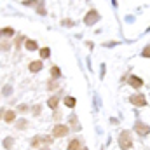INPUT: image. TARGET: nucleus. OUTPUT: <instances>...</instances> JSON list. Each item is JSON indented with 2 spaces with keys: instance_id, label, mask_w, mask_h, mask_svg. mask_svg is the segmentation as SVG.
<instances>
[{
  "instance_id": "obj_16",
  "label": "nucleus",
  "mask_w": 150,
  "mask_h": 150,
  "mask_svg": "<svg viewBox=\"0 0 150 150\" xmlns=\"http://www.w3.org/2000/svg\"><path fill=\"white\" fill-rule=\"evenodd\" d=\"M58 87H59V86H58V80H56V79H51V80L47 82V89H49V91H54V89H58Z\"/></svg>"
},
{
  "instance_id": "obj_9",
  "label": "nucleus",
  "mask_w": 150,
  "mask_h": 150,
  "mask_svg": "<svg viewBox=\"0 0 150 150\" xmlns=\"http://www.w3.org/2000/svg\"><path fill=\"white\" fill-rule=\"evenodd\" d=\"M58 105H59V96H51V98L47 100V107H49L51 110H56Z\"/></svg>"
},
{
  "instance_id": "obj_27",
  "label": "nucleus",
  "mask_w": 150,
  "mask_h": 150,
  "mask_svg": "<svg viewBox=\"0 0 150 150\" xmlns=\"http://www.w3.org/2000/svg\"><path fill=\"white\" fill-rule=\"evenodd\" d=\"M112 4H113V7H117V0H112Z\"/></svg>"
},
{
  "instance_id": "obj_11",
  "label": "nucleus",
  "mask_w": 150,
  "mask_h": 150,
  "mask_svg": "<svg viewBox=\"0 0 150 150\" xmlns=\"http://www.w3.org/2000/svg\"><path fill=\"white\" fill-rule=\"evenodd\" d=\"M4 120L5 122H14L16 120V112L14 110H5L4 112Z\"/></svg>"
},
{
  "instance_id": "obj_6",
  "label": "nucleus",
  "mask_w": 150,
  "mask_h": 150,
  "mask_svg": "<svg viewBox=\"0 0 150 150\" xmlns=\"http://www.w3.org/2000/svg\"><path fill=\"white\" fill-rule=\"evenodd\" d=\"M127 84H129L133 89H140V87L143 86V79H142V77H138V75H129Z\"/></svg>"
},
{
  "instance_id": "obj_22",
  "label": "nucleus",
  "mask_w": 150,
  "mask_h": 150,
  "mask_svg": "<svg viewBox=\"0 0 150 150\" xmlns=\"http://www.w3.org/2000/svg\"><path fill=\"white\" fill-rule=\"evenodd\" d=\"M21 4H23V5H37L38 0H23Z\"/></svg>"
},
{
  "instance_id": "obj_28",
  "label": "nucleus",
  "mask_w": 150,
  "mask_h": 150,
  "mask_svg": "<svg viewBox=\"0 0 150 150\" xmlns=\"http://www.w3.org/2000/svg\"><path fill=\"white\" fill-rule=\"evenodd\" d=\"M5 112V110H0V119H2V117H4V115H2V113Z\"/></svg>"
},
{
  "instance_id": "obj_25",
  "label": "nucleus",
  "mask_w": 150,
  "mask_h": 150,
  "mask_svg": "<svg viewBox=\"0 0 150 150\" xmlns=\"http://www.w3.org/2000/svg\"><path fill=\"white\" fill-rule=\"evenodd\" d=\"M25 40H26L25 37H18V38H16V47H19V45H21V42H25Z\"/></svg>"
},
{
  "instance_id": "obj_29",
  "label": "nucleus",
  "mask_w": 150,
  "mask_h": 150,
  "mask_svg": "<svg viewBox=\"0 0 150 150\" xmlns=\"http://www.w3.org/2000/svg\"><path fill=\"white\" fill-rule=\"evenodd\" d=\"M40 150H49V149H47V147H44V149H40Z\"/></svg>"
},
{
  "instance_id": "obj_1",
  "label": "nucleus",
  "mask_w": 150,
  "mask_h": 150,
  "mask_svg": "<svg viewBox=\"0 0 150 150\" xmlns=\"http://www.w3.org/2000/svg\"><path fill=\"white\" fill-rule=\"evenodd\" d=\"M119 147L120 150H129L133 147V138H131V131H127V129H124L120 134H119Z\"/></svg>"
},
{
  "instance_id": "obj_2",
  "label": "nucleus",
  "mask_w": 150,
  "mask_h": 150,
  "mask_svg": "<svg viewBox=\"0 0 150 150\" xmlns=\"http://www.w3.org/2000/svg\"><path fill=\"white\" fill-rule=\"evenodd\" d=\"M68 131H70V127L67 126V124H56L54 127H52V138H65L67 134H68Z\"/></svg>"
},
{
  "instance_id": "obj_12",
  "label": "nucleus",
  "mask_w": 150,
  "mask_h": 150,
  "mask_svg": "<svg viewBox=\"0 0 150 150\" xmlns=\"http://www.w3.org/2000/svg\"><path fill=\"white\" fill-rule=\"evenodd\" d=\"M30 143H32V147H33V149H38V147L44 143V136H33V138L30 140Z\"/></svg>"
},
{
  "instance_id": "obj_4",
  "label": "nucleus",
  "mask_w": 150,
  "mask_h": 150,
  "mask_svg": "<svg viewBox=\"0 0 150 150\" xmlns=\"http://www.w3.org/2000/svg\"><path fill=\"white\" fill-rule=\"evenodd\" d=\"M129 101H131V105H134V107H147V103H149L147 96H145V94H142V93L133 94V96L129 98Z\"/></svg>"
},
{
  "instance_id": "obj_5",
  "label": "nucleus",
  "mask_w": 150,
  "mask_h": 150,
  "mask_svg": "<svg viewBox=\"0 0 150 150\" xmlns=\"http://www.w3.org/2000/svg\"><path fill=\"white\" fill-rule=\"evenodd\" d=\"M134 131L140 134V136H147L150 133V126L149 124H145L143 120H136V124H134Z\"/></svg>"
},
{
  "instance_id": "obj_19",
  "label": "nucleus",
  "mask_w": 150,
  "mask_h": 150,
  "mask_svg": "<svg viewBox=\"0 0 150 150\" xmlns=\"http://www.w3.org/2000/svg\"><path fill=\"white\" fill-rule=\"evenodd\" d=\"M16 126H18V129H26V126H28V120H26V119H19Z\"/></svg>"
},
{
  "instance_id": "obj_13",
  "label": "nucleus",
  "mask_w": 150,
  "mask_h": 150,
  "mask_svg": "<svg viewBox=\"0 0 150 150\" xmlns=\"http://www.w3.org/2000/svg\"><path fill=\"white\" fill-rule=\"evenodd\" d=\"M63 103H65L68 108H75V105H77V100H75L74 96H67V98L63 100Z\"/></svg>"
},
{
  "instance_id": "obj_7",
  "label": "nucleus",
  "mask_w": 150,
  "mask_h": 150,
  "mask_svg": "<svg viewBox=\"0 0 150 150\" xmlns=\"http://www.w3.org/2000/svg\"><path fill=\"white\" fill-rule=\"evenodd\" d=\"M42 68H44V63H42V59L32 61V63L28 65V70H30L32 74H38V72H42Z\"/></svg>"
},
{
  "instance_id": "obj_3",
  "label": "nucleus",
  "mask_w": 150,
  "mask_h": 150,
  "mask_svg": "<svg viewBox=\"0 0 150 150\" xmlns=\"http://www.w3.org/2000/svg\"><path fill=\"white\" fill-rule=\"evenodd\" d=\"M100 21V12L96 11V9H91V11H87L86 12V18H84V23L87 25V26H93L94 23H98Z\"/></svg>"
},
{
  "instance_id": "obj_14",
  "label": "nucleus",
  "mask_w": 150,
  "mask_h": 150,
  "mask_svg": "<svg viewBox=\"0 0 150 150\" xmlns=\"http://www.w3.org/2000/svg\"><path fill=\"white\" fill-rule=\"evenodd\" d=\"M38 52H40V59H47L51 56V49L49 47H42V49H38Z\"/></svg>"
},
{
  "instance_id": "obj_18",
  "label": "nucleus",
  "mask_w": 150,
  "mask_h": 150,
  "mask_svg": "<svg viewBox=\"0 0 150 150\" xmlns=\"http://www.w3.org/2000/svg\"><path fill=\"white\" fill-rule=\"evenodd\" d=\"M37 12L40 16H45L47 12H45V7H44V2L42 0H38V5H37Z\"/></svg>"
},
{
  "instance_id": "obj_20",
  "label": "nucleus",
  "mask_w": 150,
  "mask_h": 150,
  "mask_svg": "<svg viewBox=\"0 0 150 150\" xmlns=\"http://www.w3.org/2000/svg\"><path fill=\"white\" fill-rule=\"evenodd\" d=\"M12 145H14V140H12L11 136L4 140V147H5V149H12Z\"/></svg>"
},
{
  "instance_id": "obj_30",
  "label": "nucleus",
  "mask_w": 150,
  "mask_h": 150,
  "mask_svg": "<svg viewBox=\"0 0 150 150\" xmlns=\"http://www.w3.org/2000/svg\"><path fill=\"white\" fill-rule=\"evenodd\" d=\"M80 150H89V149H86V147H82V149H80Z\"/></svg>"
},
{
  "instance_id": "obj_21",
  "label": "nucleus",
  "mask_w": 150,
  "mask_h": 150,
  "mask_svg": "<svg viewBox=\"0 0 150 150\" xmlns=\"http://www.w3.org/2000/svg\"><path fill=\"white\" fill-rule=\"evenodd\" d=\"M142 56H143V58H150V45H147V47L142 51Z\"/></svg>"
},
{
  "instance_id": "obj_17",
  "label": "nucleus",
  "mask_w": 150,
  "mask_h": 150,
  "mask_svg": "<svg viewBox=\"0 0 150 150\" xmlns=\"http://www.w3.org/2000/svg\"><path fill=\"white\" fill-rule=\"evenodd\" d=\"M2 35H5V37L14 35V28H12V26H5V28H2Z\"/></svg>"
},
{
  "instance_id": "obj_15",
  "label": "nucleus",
  "mask_w": 150,
  "mask_h": 150,
  "mask_svg": "<svg viewBox=\"0 0 150 150\" xmlns=\"http://www.w3.org/2000/svg\"><path fill=\"white\" fill-rule=\"evenodd\" d=\"M51 77H52V79H56V80L61 77V70H59V67H56V65H54V67H51Z\"/></svg>"
},
{
  "instance_id": "obj_10",
  "label": "nucleus",
  "mask_w": 150,
  "mask_h": 150,
  "mask_svg": "<svg viewBox=\"0 0 150 150\" xmlns=\"http://www.w3.org/2000/svg\"><path fill=\"white\" fill-rule=\"evenodd\" d=\"M25 47H26L28 51H38L37 40H32V38H26V40H25Z\"/></svg>"
},
{
  "instance_id": "obj_23",
  "label": "nucleus",
  "mask_w": 150,
  "mask_h": 150,
  "mask_svg": "<svg viewBox=\"0 0 150 150\" xmlns=\"http://www.w3.org/2000/svg\"><path fill=\"white\" fill-rule=\"evenodd\" d=\"M61 25H63V26H74L75 23L72 21V19H63V21H61Z\"/></svg>"
},
{
  "instance_id": "obj_8",
  "label": "nucleus",
  "mask_w": 150,
  "mask_h": 150,
  "mask_svg": "<svg viewBox=\"0 0 150 150\" xmlns=\"http://www.w3.org/2000/svg\"><path fill=\"white\" fill-rule=\"evenodd\" d=\"M68 150H80L82 149V140H79V138H72L70 142H68Z\"/></svg>"
},
{
  "instance_id": "obj_24",
  "label": "nucleus",
  "mask_w": 150,
  "mask_h": 150,
  "mask_svg": "<svg viewBox=\"0 0 150 150\" xmlns=\"http://www.w3.org/2000/svg\"><path fill=\"white\" fill-rule=\"evenodd\" d=\"M40 110H42V107H40V105H35V107H33V115H40Z\"/></svg>"
},
{
  "instance_id": "obj_26",
  "label": "nucleus",
  "mask_w": 150,
  "mask_h": 150,
  "mask_svg": "<svg viewBox=\"0 0 150 150\" xmlns=\"http://www.w3.org/2000/svg\"><path fill=\"white\" fill-rule=\"evenodd\" d=\"M28 110V107L26 105H21V107H18V112H26Z\"/></svg>"
},
{
  "instance_id": "obj_31",
  "label": "nucleus",
  "mask_w": 150,
  "mask_h": 150,
  "mask_svg": "<svg viewBox=\"0 0 150 150\" xmlns=\"http://www.w3.org/2000/svg\"><path fill=\"white\" fill-rule=\"evenodd\" d=\"M0 35H2V30H0Z\"/></svg>"
}]
</instances>
